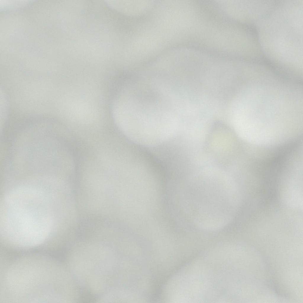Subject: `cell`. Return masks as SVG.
<instances>
[{
	"mask_svg": "<svg viewBox=\"0 0 303 303\" xmlns=\"http://www.w3.org/2000/svg\"><path fill=\"white\" fill-rule=\"evenodd\" d=\"M303 4L281 1L256 24L261 50L279 70L290 74L302 72Z\"/></svg>",
	"mask_w": 303,
	"mask_h": 303,
	"instance_id": "6da1fadb",
	"label": "cell"
},
{
	"mask_svg": "<svg viewBox=\"0 0 303 303\" xmlns=\"http://www.w3.org/2000/svg\"><path fill=\"white\" fill-rule=\"evenodd\" d=\"M59 264L33 254L11 264L3 275L2 290L8 301L55 302L59 294Z\"/></svg>",
	"mask_w": 303,
	"mask_h": 303,
	"instance_id": "7a4b0ae2",
	"label": "cell"
},
{
	"mask_svg": "<svg viewBox=\"0 0 303 303\" xmlns=\"http://www.w3.org/2000/svg\"><path fill=\"white\" fill-rule=\"evenodd\" d=\"M145 119L157 131L175 136L180 130V121L173 95H168L143 104Z\"/></svg>",
	"mask_w": 303,
	"mask_h": 303,
	"instance_id": "3957f363",
	"label": "cell"
},
{
	"mask_svg": "<svg viewBox=\"0 0 303 303\" xmlns=\"http://www.w3.org/2000/svg\"><path fill=\"white\" fill-rule=\"evenodd\" d=\"M291 177L282 181L279 190L282 202L293 208L301 209L303 207L302 185L300 178Z\"/></svg>",
	"mask_w": 303,
	"mask_h": 303,
	"instance_id": "277c9868",
	"label": "cell"
}]
</instances>
